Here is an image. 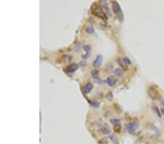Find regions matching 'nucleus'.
<instances>
[{
  "instance_id": "obj_7",
  "label": "nucleus",
  "mask_w": 164,
  "mask_h": 144,
  "mask_svg": "<svg viewBox=\"0 0 164 144\" xmlns=\"http://www.w3.org/2000/svg\"><path fill=\"white\" fill-rule=\"evenodd\" d=\"M93 88V85L91 83H88L82 87V93L84 95H87L89 93Z\"/></svg>"
},
{
  "instance_id": "obj_21",
  "label": "nucleus",
  "mask_w": 164,
  "mask_h": 144,
  "mask_svg": "<svg viewBox=\"0 0 164 144\" xmlns=\"http://www.w3.org/2000/svg\"><path fill=\"white\" fill-rule=\"evenodd\" d=\"M85 31L87 33H94V30L93 29V27H88V28H87L86 30H85Z\"/></svg>"
},
{
  "instance_id": "obj_5",
  "label": "nucleus",
  "mask_w": 164,
  "mask_h": 144,
  "mask_svg": "<svg viewBox=\"0 0 164 144\" xmlns=\"http://www.w3.org/2000/svg\"><path fill=\"white\" fill-rule=\"evenodd\" d=\"M79 66L78 64H76V63H72V64H70L69 66H67L66 68V71L67 73H69V74H72V73H74L77 68H78Z\"/></svg>"
},
{
  "instance_id": "obj_3",
  "label": "nucleus",
  "mask_w": 164,
  "mask_h": 144,
  "mask_svg": "<svg viewBox=\"0 0 164 144\" xmlns=\"http://www.w3.org/2000/svg\"><path fill=\"white\" fill-rule=\"evenodd\" d=\"M138 128H139V123L137 122H136V121L131 122L127 125L128 131L131 135H134L135 134V132H136V130H137Z\"/></svg>"
},
{
  "instance_id": "obj_6",
  "label": "nucleus",
  "mask_w": 164,
  "mask_h": 144,
  "mask_svg": "<svg viewBox=\"0 0 164 144\" xmlns=\"http://www.w3.org/2000/svg\"><path fill=\"white\" fill-rule=\"evenodd\" d=\"M102 60H103L102 55H98L96 56V59H95V60H94L93 63V67H95V68H99V67L101 66V63H102Z\"/></svg>"
},
{
  "instance_id": "obj_22",
  "label": "nucleus",
  "mask_w": 164,
  "mask_h": 144,
  "mask_svg": "<svg viewBox=\"0 0 164 144\" xmlns=\"http://www.w3.org/2000/svg\"><path fill=\"white\" fill-rule=\"evenodd\" d=\"M109 138H110V139L112 140V142H113L114 144H117V142L116 141L117 140H116V138H115L114 137V135H109Z\"/></svg>"
},
{
  "instance_id": "obj_19",
  "label": "nucleus",
  "mask_w": 164,
  "mask_h": 144,
  "mask_svg": "<svg viewBox=\"0 0 164 144\" xmlns=\"http://www.w3.org/2000/svg\"><path fill=\"white\" fill-rule=\"evenodd\" d=\"M120 122V120L118 119H110V123H112V124H113L114 125L119 124Z\"/></svg>"
},
{
  "instance_id": "obj_9",
  "label": "nucleus",
  "mask_w": 164,
  "mask_h": 144,
  "mask_svg": "<svg viewBox=\"0 0 164 144\" xmlns=\"http://www.w3.org/2000/svg\"><path fill=\"white\" fill-rule=\"evenodd\" d=\"M72 60V57L69 55H63L60 58V62L62 63H69Z\"/></svg>"
},
{
  "instance_id": "obj_17",
  "label": "nucleus",
  "mask_w": 164,
  "mask_h": 144,
  "mask_svg": "<svg viewBox=\"0 0 164 144\" xmlns=\"http://www.w3.org/2000/svg\"><path fill=\"white\" fill-rule=\"evenodd\" d=\"M102 3L104 4V8H105V10H106V11H107V14L109 15V16H110V15H111V13H110V10H109V7H108V4H107V3L106 1H102Z\"/></svg>"
},
{
  "instance_id": "obj_1",
  "label": "nucleus",
  "mask_w": 164,
  "mask_h": 144,
  "mask_svg": "<svg viewBox=\"0 0 164 144\" xmlns=\"http://www.w3.org/2000/svg\"><path fill=\"white\" fill-rule=\"evenodd\" d=\"M90 10H91V12L93 15H95V16H96L99 18H101L103 20H107V15L105 14L104 10L101 9V7L99 5H98L97 4L93 3L91 6Z\"/></svg>"
},
{
  "instance_id": "obj_4",
  "label": "nucleus",
  "mask_w": 164,
  "mask_h": 144,
  "mask_svg": "<svg viewBox=\"0 0 164 144\" xmlns=\"http://www.w3.org/2000/svg\"><path fill=\"white\" fill-rule=\"evenodd\" d=\"M112 9L113 12L115 15H117L121 12V9H120V4H118V2H117L115 1L112 2Z\"/></svg>"
},
{
  "instance_id": "obj_8",
  "label": "nucleus",
  "mask_w": 164,
  "mask_h": 144,
  "mask_svg": "<svg viewBox=\"0 0 164 144\" xmlns=\"http://www.w3.org/2000/svg\"><path fill=\"white\" fill-rule=\"evenodd\" d=\"M83 49L85 51V55H82V59H87L90 56V53H91V47L89 46V45H84L83 46Z\"/></svg>"
},
{
  "instance_id": "obj_12",
  "label": "nucleus",
  "mask_w": 164,
  "mask_h": 144,
  "mask_svg": "<svg viewBox=\"0 0 164 144\" xmlns=\"http://www.w3.org/2000/svg\"><path fill=\"white\" fill-rule=\"evenodd\" d=\"M114 75H115L117 77H118V78H121V77H123V70L120 69V68H116V69L114 71Z\"/></svg>"
},
{
  "instance_id": "obj_2",
  "label": "nucleus",
  "mask_w": 164,
  "mask_h": 144,
  "mask_svg": "<svg viewBox=\"0 0 164 144\" xmlns=\"http://www.w3.org/2000/svg\"><path fill=\"white\" fill-rule=\"evenodd\" d=\"M147 92H148L149 97L152 100H156L157 98H159V93H158V89H156L155 87H149V88L147 89Z\"/></svg>"
},
{
  "instance_id": "obj_14",
  "label": "nucleus",
  "mask_w": 164,
  "mask_h": 144,
  "mask_svg": "<svg viewBox=\"0 0 164 144\" xmlns=\"http://www.w3.org/2000/svg\"><path fill=\"white\" fill-rule=\"evenodd\" d=\"M152 110H153V111H155V113H156L157 114V115L158 116V117H160V118H161L162 117V114H161V112L160 111V110H159V109L155 106V105H153L152 106Z\"/></svg>"
},
{
  "instance_id": "obj_10",
  "label": "nucleus",
  "mask_w": 164,
  "mask_h": 144,
  "mask_svg": "<svg viewBox=\"0 0 164 144\" xmlns=\"http://www.w3.org/2000/svg\"><path fill=\"white\" fill-rule=\"evenodd\" d=\"M117 63H119V65L120 66V67L123 70H128V66L126 65V63L124 62V60L122 58H118L117 59Z\"/></svg>"
},
{
  "instance_id": "obj_13",
  "label": "nucleus",
  "mask_w": 164,
  "mask_h": 144,
  "mask_svg": "<svg viewBox=\"0 0 164 144\" xmlns=\"http://www.w3.org/2000/svg\"><path fill=\"white\" fill-rule=\"evenodd\" d=\"M101 132L103 134H104V135H106V134H109V133H110V129H109V127L107 126V125H105V126H104V127L101 129Z\"/></svg>"
},
{
  "instance_id": "obj_18",
  "label": "nucleus",
  "mask_w": 164,
  "mask_h": 144,
  "mask_svg": "<svg viewBox=\"0 0 164 144\" xmlns=\"http://www.w3.org/2000/svg\"><path fill=\"white\" fill-rule=\"evenodd\" d=\"M123 60H124V62L126 63V65L127 66H131V60L129 59V58H128V57H124V58H123Z\"/></svg>"
},
{
  "instance_id": "obj_15",
  "label": "nucleus",
  "mask_w": 164,
  "mask_h": 144,
  "mask_svg": "<svg viewBox=\"0 0 164 144\" xmlns=\"http://www.w3.org/2000/svg\"><path fill=\"white\" fill-rule=\"evenodd\" d=\"M91 74L93 79H99V72L97 70H93L91 71Z\"/></svg>"
},
{
  "instance_id": "obj_11",
  "label": "nucleus",
  "mask_w": 164,
  "mask_h": 144,
  "mask_svg": "<svg viewBox=\"0 0 164 144\" xmlns=\"http://www.w3.org/2000/svg\"><path fill=\"white\" fill-rule=\"evenodd\" d=\"M116 82H117V80L113 77H108L107 79V83L110 87L114 86Z\"/></svg>"
},
{
  "instance_id": "obj_16",
  "label": "nucleus",
  "mask_w": 164,
  "mask_h": 144,
  "mask_svg": "<svg viewBox=\"0 0 164 144\" xmlns=\"http://www.w3.org/2000/svg\"><path fill=\"white\" fill-rule=\"evenodd\" d=\"M121 130V125L120 124H115L114 126V131L115 133H120Z\"/></svg>"
},
{
  "instance_id": "obj_20",
  "label": "nucleus",
  "mask_w": 164,
  "mask_h": 144,
  "mask_svg": "<svg viewBox=\"0 0 164 144\" xmlns=\"http://www.w3.org/2000/svg\"><path fill=\"white\" fill-rule=\"evenodd\" d=\"M107 98L109 100H112V98H113V95H112V92H109L107 94Z\"/></svg>"
}]
</instances>
